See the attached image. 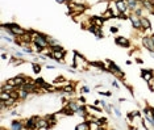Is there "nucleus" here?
<instances>
[{
    "label": "nucleus",
    "mask_w": 154,
    "mask_h": 130,
    "mask_svg": "<svg viewBox=\"0 0 154 130\" xmlns=\"http://www.w3.org/2000/svg\"><path fill=\"white\" fill-rule=\"evenodd\" d=\"M116 9H117L119 13H127V12H129L128 9V3L127 1H119L116 3Z\"/></svg>",
    "instance_id": "obj_11"
},
{
    "label": "nucleus",
    "mask_w": 154,
    "mask_h": 130,
    "mask_svg": "<svg viewBox=\"0 0 154 130\" xmlns=\"http://www.w3.org/2000/svg\"><path fill=\"white\" fill-rule=\"evenodd\" d=\"M111 130H119V129H115V128H113V129H111Z\"/></svg>",
    "instance_id": "obj_43"
},
{
    "label": "nucleus",
    "mask_w": 154,
    "mask_h": 130,
    "mask_svg": "<svg viewBox=\"0 0 154 130\" xmlns=\"http://www.w3.org/2000/svg\"><path fill=\"white\" fill-rule=\"evenodd\" d=\"M94 104H95V105H99V104H100V100H95Z\"/></svg>",
    "instance_id": "obj_41"
},
{
    "label": "nucleus",
    "mask_w": 154,
    "mask_h": 130,
    "mask_svg": "<svg viewBox=\"0 0 154 130\" xmlns=\"http://www.w3.org/2000/svg\"><path fill=\"white\" fill-rule=\"evenodd\" d=\"M127 117H128V121H129L131 123L134 121V116H133V113H128V114H127Z\"/></svg>",
    "instance_id": "obj_32"
},
{
    "label": "nucleus",
    "mask_w": 154,
    "mask_h": 130,
    "mask_svg": "<svg viewBox=\"0 0 154 130\" xmlns=\"http://www.w3.org/2000/svg\"><path fill=\"white\" fill-rule=\"evenodd\" d=\"M99 95H100V96H107V97H111V96H112V92H109V91H107V92L99 91Z\"/></svg>",
    "instance_id": "obj_26"
},
{
    "label": "nucleus",
    "mask_w": 154,
    "mask_h": 130,
    "mask_svg": "<svg viewBox=\"0 0 154 130\" xmlns=\"http://www.w3.org/2000/svg\"><path fill=\"white\" fill-rule=\"evenodd\" d=\"M58 4H63V3H67V0H55Z\"/></svg>",
    "instance_id": "obj_37"
},
{
    "label": "nucleus",
    "mask_w": 154,
    "mask_h": 130,
    "mask_svg": "<svg viewBox=\"0 0 154 130\" xmlns=\"http://www.w3.org/2000/svg\"><path fill=\"white\" fill-rule=\"evenodd\" d=\"M115 44L117 45V46H120V47H127V49L131 47V41H129L128 38L122 37V36H119V37L115 38Z\"/></svg>",
    "instance_id": "obj_4"
},
{
    "label": "nucleus",
    "mask_w": 154,
    "mask_h": 130,
    "mask_svg": "<svg viewBox=\"0 0 154 130\" xmlns=\"http://www.w3.org/2000/svg\"><path fill=\"white\" fill-rule=\"evenodd\" d=\"M46 66V68H49V70H50V68H51V70H53V68H57V66H51V65H45Z\"/></svg>",
    "instance_id": "obj_35"
},
{
    "label": "nucleus",
    "mask_w": 154,
    "mask_h": 130,
    "mask_svg": "<svg viewBox=\"0 0 154 130\" xmlns=\"http://www.w3.org/2000/svg\"><path fill=\"white\" fill-rule=\"evenodd\" d=\"M117 19H120V20H128V19H129V15H125V13H119Z\"/></svg>",
    "instance_id": "obj_27"
},
{
    "label": "nucleus",
    "mask_w": 154,
    "mask_h": 130,
    "mask_svg": "<svg viewBox=\"0 0 154 130\" xmlns=\"http://www.w3.org/2000/svg\"><path fill=\"white\" fill-rule=\"evenodd\" d=\"M9 114H11V116H18L20 112H18V110H11V112H9Z\"/></svg>",
    "instance_id": "obj_34"
},
{
    "label": "nucleus",
    "mask_w": 154,
    "mask_h": 130,
    "mask_svg": "<svg viewBox=\"0 0 154 130\" xmlns=\"http://www.w3.org/2000/svg\"><path fill=\"white\" fill-rule=\"evenodd\" d=\"M38 118H40L38 116H33V117H30V118H26V121L24 122V126H25L26 129L34 130L36 125H37V120H38Z\"/></svg>",
    "instance_id": "obj_5"
},
{
    "label": "nucleus",
    "mask_w": 154,
    "mask_h": 130,
    "mask_svg": "<svg viewBox=\"0 0 154 130\" xmlns=\"http://www.w3.org/2000/svg\"><path fill=\"white\" fill-rule=\"evenodd\" d=\"M75 114H78V116H81V117H86V116L88 114V108H87V105L81 104V105H79V108H78V110L75 112Z\"/></svg>",
    "instance_id": "obj_13"
},
{
    "label": "nucleus",
    "mask_w": 154,
    "mask_h": 130,
    "mask_svg": "<svg viewBox=\"0 0 154 130\" xmlns=\"http://www.w3.org/2000/svg\"><path fill=\"white\" fill-rule=\"evenodd\" d=\"M91 21L94 25L99 26V28H101V26L104 25V23H106V20L103 19V16H99V15H92L91 16Z\"/></svg>",
    "instance_id": "obj_9"
},
{
    "label": "nucleus",
    "mask_w": 154,
    "mask_h": 130,
    "mask_svg": "<svg viewBox=\"0 0 154 130\" xmlns=\"http://www.w3.org/2000/svg\"><path fill=\"white\" fill-rule=\"evenodd\" d=\"M79 105H81V104H79V101L76 100V99H74V100L71 99V100H69V102H67V107H69L71 110H74V112L78 110Z\"/></svg>",
    "instance_id": "obj_14"
},
{
    "label": "nucleus",
    "mask_w": 154,
    "mask_h": 130,
    "mask_svg": "<svg viewBox=\"0 0 154 130\" xmlns=\"http://www.w3.org/2000/svg\"><path fill=\"white\" fill-rule=\"evenodd\" d=\"M36 129H46V130H49L50 129V125H49V121L45 118H41V117H40L38 120H37V125H36Z\"/></svg>",
    "instance_id": "obj_8"
},
{
    "label": "nucleus",
    "mask_w": 154,
    "mask_h": 130,
    "mask_svg": "<svg viewBox=\"0 0 154 130\" xmlns=\"http://www.w3.org/2000/svg\"><path fill=\"white\" fill-rule=\"evenodd\" d=\"M34 83H36L38 87H41V88H42V87L45 86V83H46V81H45L44 78H37V79L34 80Z\"/></svg>",
    "instance_id": "obj_22"
},
{
    "label": "nucleus",
    "mask_w": 154,
    "mask_h": 130,
    "mask_svg": "<svg viewBox=\"0 0 154 130\" xmlns=\"http://www.w3.org/2000/svg\"><path fill=\"white\" fill-rule=\"evenodd\" d=\"M128 130H137V126H128Z\"/></svg>",
    "instance_id": "obj_38"
},
{
    "label": "nucleus",
    "mask_w": 154,
    "mask_h": 130,
    "mask_svg": "<svg viewBox=\"0 0 154 130\" xmlns=\"http://www.w3.org/2000/svg\"><path fill=\"white\" fill-rule=\"evenodd\" d=\"M15 57H16V58H18V59H24V51H20V50H17L16 53H15Z\"/></svg>",
    "instance_id": "obj_25"
},
{
    "label": "nucleus",
    "mask_w": 154,
    "mask_h": 130,
    "mask_svg": "<svg viewBox=\"0 0 154 130\" xmlns=\"http://www.w3.org/2000/svg\"><path fill=\"white\" fill-rule=\"evenodd\" d=\"M32 68H33V72H34L36 75H38L40 72H41V70H42V66L40 65V63H34V62H33L32 63Z\"/></svg>",
    "instance_id": "obj_17"
},
{
    "label": "nucleus",
    "mask_w": 154,
    "mask_h": 130,
    "mask_svg": "<svg viewBox=\"0 0 154 130\" xmlns=\"http://www.w3.org/2000/svg\"><path fill=\"white\" fill-rule=\"evenodd\" d=\"M127 3H128V9H129V12H132V13H133L138 7H141V3L137 1V0H127Z\"/></svg>",
    "instance_id": "obj_12"
},
{
    "label": "nucleus",
    "mask_w": 154,
    "mask_h": 130,
    "mask_svg": "<svg viewBox=\"0 0 154 130\" xmlns=\"http://www.w3.org/2000/svg\"><path fill=\"white\" fill-rule=\"evenodd\" d=\"M100 128L99 122L98 121H92V122H90V130H98Z\"/></svg>",
    "instance_id": "obj_23"
},
{
    "label": "nucleus",
    "mask_w": 154,
    "mask_h": 130,
    "mask_svg": "<svg viewBox=\"0 0 154 130\" xmlns=\"http://www.w3.org/2000/svg\"><path fill=\"white\" fill-rule=\"evenodd\" d=\"M18 93H20V99H21V100H26V99L30 96V93L28 92V91H25V89H18Z\"/></svg>",
    "instance_id": "obj_18"
},
{
    "label": "nucleus",
    "mask_w": 154,
    "mask_h": 130,
    "mask_svg": "<svg viewBox=\"0 0 154 130\" xmlns=\"http://www.w3.org/2000/svg\"><path fill=\"white\" fill-rule=\"evenodd\" d=\"M95 36H96L98 40H103V38H104V34H103V32H101V30H100V32H98Z\"/></svg>",
    "instance_id": "obj_33"
},
{
    "label": "nucleus",
    "mask_w": 154,
    "mask_h": 130,
    "mask_svg": "<svg viewBox=\"0 0 154 130\" xmlns=\"http://www.w3.org/2000/svg\"><path fill=\"white\" fill-rule=\"evenodd\" d=\"M1 59H8V55H7L5 53H3V54H1Z\"/></svg>",
    "instance_id": "obj_39"
},
{
    "label": "nucleus",
    "mask_w": 154,
    "mask_h": 130,
    "mask_svg": "<svg viewBox=\"0 0 154 130\" xmlns=\"http://www.w3.org/2000/svg\"><path fill=\"white\" fill-rule=\"evenodd\" d=\"M24 122L20 120H13L9 123V130H24Z\"/></svg>",
    "instance_id": "obj_7"
},
{
    "label": "nucleus",
    "mask_w": 154,
    "mask_h": 130,
    "mask_svg": "<svg viewBox=\"0 0 154 130\" xmlns=\"http://www.w3.org/2000/svg\"><path fill=\"white\" fill-rule=\"evenodd\" d=\"M49 50L51 51V53H57V51H66L63 49L62 45H49Z\"/></svg>",
    "instance_id": "obj_15"
},
{
    "label": "nucleus",
    "mask_w": 154,
    "mask_h": 130,
    "mask_svg": "<svg viewBox=\"0 0 154 130\" xmlns=\"http://www.w3.org/2000/svg\"><path fill=\"white\" fill-rule=\"evenodd\" d=\"M66 80L65 79V76H62V75H61V76H58V78H55V79L53 80V84L55 86V84H58V83H63V81Z\"/></svg>",
    "instance_id": "obj_24"
},
{
    "label": "nucleus",
    "mask_w": 154,
    "mask_h": 130,
    "mask_svg": "<svg viewBox=\"0 0 154 130\" xmlns=\"http://www.w3.org/2000/svg\"><path fill=\"white\" fill-rule=\"evenodd\" d=\"M141 76H142V79L144 80H146L149 84H152L153 83V71L152 70H145V68H142L141 70Z\"/></svg>",
    "instance_id": "obj_6"
},
{
    "label": "nucleus",
    "mask_w": 154,
    "mask_h": 130,
    "mask_svg": "<svg viewBox=\"0 0 154 130\" xmlns=\"http://www.w3.org/2000/svg\"><path fill=\"white\" fill-rule=\"evenodd\" d=\"M142 45L147 51H154V40L152 36H144L142 37Z\"/></svg>",
    "instance_id": "obj_2"
},
{
    "label": "nucleus",
    "mask_w": 154,
    "mask_h": 130,
    "mask_svg": "<svg viewBox=\"0 0 154 130\" xmlns=\"http://www.w3.org/2000/svg\"><path fill=\"white\" fill-rule=\"evenodd\" d=\"M9 99H12L11 97V92H3L1 91V93H0V100L5 101V100H9Z\"/></svg>",
    "instance_id": "obj_20"
},
{
    "label": "nucleus",
    "mask_w": 154,
    "mask_h": 130,
    "mask_svg": "<svg viewBox=\"0 0 154 130\" xmlns=\"http://www.w3.org/2000/svg\"><path fill=\"white\" fill-rule=\"evenodd\" d=\"M81 92L82 93H88L90 92V88H88L87 86H83V87H81Z\"/></svg>",
    "instance_id": "obj_31"
},
{
    "label": "nucleus",
    "mask_w": 154,
    "mask_h": 130,
    "mask_svg": "<svg viewBox=\"0 0 154 130\" xmlns=\"http://www.w3.org/2000/svg\"><path fill=\"white\" fill-rule=\"evenodd\" d=\"M129 20H131V23H132V26L136 30H142V26H141V17L136 16L134 13H129Z\"/></svg>",
    "instance_id": "obj_3"
},
{
    "label": "nucleus",
    "mask_w": 154,
    "mask_h": 130,
    "mask_svg": "<svg viewBox=\"0 0 154 130\" xmlns=\"http://www.w3.org/2000/svg\"><path fill=\"white\" fill-rule=\"evenodd\" d=\"M152 37H153V40H154V33H153V34H152Z\"/></svg>",
    "instance_id": "obj_44"
},
{
    "label": "nucleus",
    "mask_w": 154,
    "mask_h": 130,
    "mask_svg": "<svg viewBox=\"0 0 154 130\" xmlns=\"http://www.w3.org/2000/svg\"><path fill=\"white\" fill-rule=\"evenodd\" d=\"M76 100L79 101V104H86V101H87V99H86L84 96H79V97L76 99Z\"/></svg>",
    "instance_id": "obj_29"
},
{
    "label": "nucleus",
    "mask_w": 154,
    "mask_h": 130,
    "mask_svg": "<svg viewBox=\"0 0 154 130\" xmlns=\"http://www.w3.org/2000/svg\"><path fill=\"white\" fill-rule=\"evenodd\" d=\"M141 26H142L144 32H150V30H152V23H150V20L145 16L141 17Z\"/></svg>",
    "instance_id": "obj_10"
},
{
    "label": "nucleus",
    "mask_w": 154,
    "mask_h": 130,
    "mask_svg": "<svg viewBox=\"0 0 154 130\" xmlns=\"http://www.w3.org/2000/svg\"><path fill=\"white\" fill-rule=\"evenodd\" d=\"M136 62L138 63V65H142V63H144V60L141 59V58H136Z\"/></svg>",
    "instance_id": "obj_36"
},
{
    "label": "nucleus",
    "mask_w": 154,
    "mask_h": 130,
    "mask_svg": "<svg viewBox=\"0 0 154 130\" xmlns=\"http://www.w3.org/2000/svg\"><path fill=\"white\" fill-rule=\"evenodd\" d=\"M96 121L99 122L100 126H107V123H108V118H107V117H100V118H98Z\"/></svg>",
    "instance_id": "obj_21"
},
{
    "label": "nucleus",
    "mask_w": 154,
    "mask_h": 130,
    "mask_svg": "<svg viewBox=\"0 0 154 130\" xmlns=\"http://www.w3.org/2000/svg\"><path fill=\"white\" fill-rule=\"evenodd\" d=\"M109 32L112 33V34H116V33L119 32V26H111V28H109Z\"/></svg>",
    "instance_id": "obj_30"
},
{
    "label": "nucleus",
    "mask_w": 154,
    "mask_h": 130,
    "mask_svg": "<svg viewBox=\"0 0 154 130\" xmlns=\"http://www.w3.org/2000/svg\"><path fill=\"white\" fill-rule=\"evenodd\" d=\"M111 107H112V110H113V113L116 114V117H117V118H121V110H120V107L113 105V104H111Z\"/></svg>",
    "instance_id": "obj_19"
},
{
    "label": "nucleus",
    "mask_w": 154,
    "mask_h": 130,
    "mask_svg": "<svg viewBox=\"0 0 154 130\" xmlns=\"http://www.w3.org/2000/svg\"><path fill=\"white\" fill-rule=\"evenodd\" d=\"M111 84H112V87H115L116 89H120V86H119V81L116 80V79H113V80H111Z\"/></svg>",
    "instance_id": "obj_28"
},
{
    "label": "nucleus",
    "mask_w": 154,
    "mask_h": 130,
    "mask_svg": "<svg viewBox=\"0 0 154 130\" xmlns=\"http://www.w3.org/2000/svg\"><path fill=\"white\" fill-rule=\"evenodd\" d=\"M1 130H5V129H4V128H3V129H1Z\"/></svg>",
    "instance_id": "obj_46"
},
{
    "label": "nucleus",
    "mask_w": 154,
    "mask_h": 130,
    "mask_svg": "<svg viewBox=\"0 0 154 130\" xmlns=\"http://www.w3.org/2000/svg\"><path fill=\"white\" fill-rule=\"evenodd\" d=\"M150 57H152V58L154 59V51H152V53H150Z\"/></svg>",
    "instance_id": "obj_42"
},
{
    "label": "nucleus",
    "mask_w": 154,
    "mask_h": 130,
    "mask_svg": "<svg viewBox=\"0 0 154 130\" xmlns=\"http://www.w3.org/2000/svg\"><path fill=\"white\" fill-rule=\"evenodd\" d=\"M104 62H106V65L108 66V70H109V74H111V75L116 76V78H117V79H120V80H124V79H125V74H124V71H122L121 68H120L119 66L116 65L115 62H113V60L106 59Z\"/></svg>",
    "instance_id": "obj_1"
},
{
    "label": "nucleus",
    "mask_w": 154,
    "mask_h": 130,
    "mask_svg": "<svg viewBox=\"0 0 154 130\" xmlns=\"http://www.w3.org/2000/svg\"><path fill=\"white\" fill-rule=\"evenodd\" d=\"M150 110H152V116L154 117V108H153V107H150Z\"/></svg>",
    "instance_id": "obj_40"
},
{
    "label": "nucleus",
    "mask_w": 154,
    "mask_h": 130,
    "mask_svg": "<svg viewBox=\"0 0 154 130\" xmlns=\"http://www.w3.org/2000/svg\"><path fill=\"white\" fill-rule=\"evenodd\" d=\"M75 130H90V122H87V121H83V122L78 123L76 125Z\"/></svg>",
    "instance_id": "obj_16"
},
{
    "label": "nucleus",
    "mask_w": 154,
    "mask_h": 130,
    "mask_svg": "<svg viewBox=\"0 0 154 130\" xmlns=\"http://www.w3.org/2000/svg\"><path fill=\"white\" fill-rule=\"evenodd\" d=\"M152 15H153V16H154V11H153V12H152Z\"/></svg>",
    "instance_id": "obj_45"
}]
</instances>
